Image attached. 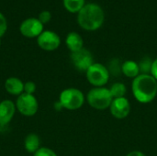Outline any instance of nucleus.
<instances>
[{"label": "nucleus", "mask_w": 157, "mask_h": 156, "mask_svg": "<svg viewBox=\"0 0 157 156\" xmlns=\"http://www.w3.org/2000/svg\"><path fill=\"white\" fill-rule=\"evenodd\" d=\"M151 75L154 76L157 80V59L153 61L152 69H151Z\"/></svg>", "instance_id": "nucleus-24"}, {"label": "nucleus", "mask_w": 157, "mask_h": 156, "mask_svg": "<svg viewBox=\"0 0 157 156\" xmlns=\"http://www.w3.org/2000/svg\"><path fill=\"white\" fill-rule=\"evenodd\" d=\"M86 79L90 85L95 87H103L109 80V72L108 68L102 64L94 63L86 72Z\"/></svg>", "instance_id": "nucleus-5"}, {"label": "nucleus", "mask_w": 157, "mask_h": 156, "mask_svg": "<svg viewBox=\"0 0 157 156\" xmlns=\"http://www.w3.org/2000/svg\"><path fill=\"white\" fill-rule=\"evenodd\" d=\"M7 29V21L6 17L0 12V38L5 35Z\"/></svg>", "instance_id": "nucleus-22"}, {"label": "nucleus", "mask_w": 157, "mask_h": 156, "mask_svg": "<svg viewBox=\"0 0 157 156\" xmlns=\"http://www.w3.org/2000/svg\"><path fill=\"white\" fill-rule=\"evenodd\" d=\"M139 68H140V74H151V69H152V64L153 61L150 58H144L141 60V62L138 63Z\"/></svg>", "instance_id": "nucleus-19"}, {"label": "nucleus", "mask_w": 157, "mask_h": 156, "mask_svg": "<svg viewBox=\"0 0 157 156\" xmlns=\"http://www.w3.org/2000/svg\"><path fill=\"white\" fill-rule=\"evenodd\" d=\"M126 156H146L144 153L140 152V151H132L131 153H129Z\"/></svg>", "instance_id": "nucleus-25"}, {"label": "nucleus", "mask_w": 157, "mask_h": 156, "mask_svg": "<svg viewBox=\"0 0 157 156\" xmlns=\"http://www.w3.org/2000/svg\"><path fill=\"white\" fill-rule=\"evenodd\" d=\"M51 18H52V14H51L49 11H47V10H44V11L40 12V15H39V17H38V19H39L43 25L46 24V23H48V22L51 20Z\"/></svg>", "instance_id": "nucleus-23"}, {"label": "nucleus", "mask_w": 157, "mask_h": 156, "mask_svg": "<svg viewBox=\"0 0 157 156\" xmlns=\"http://www.w3.org/2000/svg\"><path fill=\"white\" fill-rule=\"evenodd\" d=\"M86 100L90 107L95 109L104 110L109 108L113 97L106 87H94L86 95Z\"/></svg>", "instance_id": "nucleus-3"}, {"label": "nucleus", "mask_w": 157, "mask_h": 156, "mask_svg": "<svg viewBox=\"0 0 157 156\" xmlns=\"http://www.w3.org/2000/svg\"><path fill=\"white\" fill-rule=\"evenodd\" d=\"M121 65L122 63H121L118 59H112L109 63V65L107 67L109 74H113L114 76L120 75V74H121Z\"/></svg>", "instance_id": "nucleus-18"}, {"label": "nucleus", "mask_w": 157, "mask_h": 156, "mask_svg": "<svg viewBox=\"0 0 157 156\" xmlns=\"http://www.w3.org/2000/svg\"><path fill=\"white\" fill-rule=\"evenodd\" d=\"M16 108L17 110L26 117L34 116L39 108V103L34 95H29L26 93H22L17 97L16 100Z\"/></svg>", "instance_id": "nucleus-6"}, {"label": "nucleus", "mask_w": 157, "mask_h": 156, "mask_svg": "<svg viewBox=\"0 0 157 156\" xmlns=\"http://www.w3.org/2000/svg\"><path fill=\"white\" fill-rule=\"evenodd\" d=\"M71 61L75 68L82 73H86L88 70V68L94 63V58L92 53L85 48L75 52H72Z\"/></svg>", "instance_id": "nucleus-7"}, {"label": "nucleus", "mask_w": 157, "mask_h": 156, "mask_svg": "<svg viewBox=\"0 0 157 156\" xmlns=\"http://www.w3.org/2000/svg\"><path fill=\"white\" fill-rule=\"evenodd\" d=\"M19 31L26 38H38L43 31V24L36 17H29L20 24Z\"/></svg>", "instance_id": "nucleus-9"}, {"label": "nucleus", "mask_w": 157, "mask_h": 156, "mask_svg": "<svg viewBox=\"0 0 157 156\" xmlns=\"http://www.w3.org/2000/svg\"><path fill=\"white\" fill-rule=\"evenodd\" d=\"M132 91L138 102L150 103L157 96V80L151 74H141L133 79Z\"/></svg>", "instance_id": "nucleus-1"}, {"label": "nucleus", "mask_w": 157, "mask_h": 156, "mask_svg": "<svg viewBox=\"0 0 157 156\" xmlns=\"http://www.w3.org/2000/svg\"><path fill=\"white\" fill-rule=\"evenodd\" d=\"M59 103L63 108L68 110H76L84 105L85 96L78 88H66L61 92L59 96Z\"/></svg>", "instance_id": "nucleus-4"}, {"label": "nucleus", "mask_w": 157, "mask_h": 156, "mask_svg": "<svg viewBox=\"0 0 157 156\" xmlns=\"http://www.w3.org/2000/svg\"><path fill=\"white\" fill-rule=\"evenodd\" d=\"M110 114L118 119V120H123L125 119L131 111V104L128 98L120 97V98H113L110 106H109Z\"/></svg>", "instance_id": "nucleus-10"}, {"label": "nucleus", "mask_w": 157, "mask_h": 156, "mask_svg": "<svg viewBox=\"0 0 157 156\" xmlns=\"http://www.w3.org/2000/svg\"><path fill=\"white\" fill-rule=\"evenodd\" d=\"M121 73L125 76L134 79L140 74V68L138 63L131 60L125 61L121 65Z\"/></svg>", "instance_id": "nucleus-14"}, {"label": "nucleus", "mask_w": 157, "mask_h": 156, "mask_svg": "<svg viewBox=\"0 0 157 156\" xmlns=\"http://www.w3.org/2000/svg\"><path fill=\"white\" fill-rule=\"evenodd\" d=\"M105 19V14L100 6L95 3L86 4L78 12L77 22L79 26L88 31L98 29Z\"/></svg>", "instance_id": "nucleus-2"}, {"label": "nucleus", "mask_w": 157, "mask_h": 156, "mask_svg": "<svg viewBox=\"0 0 157 156\" xmlns=\"http://www.w3.org/2000/svg\"><path fill=\"white\" fill-rule=\"evenodd\" d=\"M36 91V84L32 81H28L24 83V93L29 94V95H34Z\"/></svg>", "instance_id": "nucleus-21"}, {"label": "nucleus", "mask_w": 157, "mask_h": 156, "mask_svg": "<svg viewBox=\"0 0 157 156\" xmlns=\"http://www.w3.org/2000/svg\"><path fill=\"white\" fill-rule=\"evenodd\" d=\"M65 9L71 13H78L85 6V0H63Z\"/></svg>", "instance_id": "nucleus-16"}, {"label": "nucleus", "mask_w": 157, "mask_h": 156, "mask_svg": "<svg viewBox=\"0 0 157 156\" xmlns=\"http://www.w3.org/2000/svg\"><path fill=\"white\" fill-rule=\"evenodd\" d=\"M65 43L71 52H75L84 48V40L77 32H70L65 39Z\"/></svg>", "instance_id": "nucleus-13"}, {"label": "nucleus", "mask_w": 157, "mask_h": 156, "mask_svg": "<svg viewBox=\"0 0 157 156\" xmlns=\"http://www.w3.org/2000/svg\"><path fill=\"white\" fill-rule=\"evenodd\" d=\"M25 150L29 154L36 153L40 148V140L36 133H29L24 140Z\"/></svg>", "instance_id": "nucleus-15"}, {"label": "nucleus", "mask_w": 157, "mask_h": 156, "mask_svg": "<svg viewBox=\"0 0 157 156\" xmlns=\"http://www.w3.org/2000/svg\"><path fill=\"white\" fill-rule=\"evenodd\" d=\"M0 47H1V40H0Z\"/></svg>", "instance_id": "nucleus-26"}, {"label": "nucleus", "mask_w": 157, "mask_h": 156, "mask_svg": "<svg viewBox=\"0 0 157 156\" xmlns=\"http://www.w3.org/2000/svg\"><path fill=\"white\" fill-rule=\"evenodd\" d=\"M113 98L124 97L127 93V87L123 83H115L109 88Z\"/></svg>", "instance_id": "nucleus-17"}, {"label": "nucleus", "mask_w": 157, "mask_h": 156, "mask_svg": "<svg viewBox=\"0 0 157 156\" xmlns=\"http://www.w3.org/2000/svg\"><path fill=\"white\" fill-rule=\"evenodd\" d=\"M37 43L40 49L46 51H52L59 48L61 39L57 33L52 30H43L37 38Z\"/></svg>", "instance_id": "nucleus-8"}, {"label": "nucleus", "mask_w": 157, "mask_h": 156, "mask_svg": "<svg viewBox=\"0 0 157 156\" xmlns=\"http://www.w3.org/2000/svg\"><path fill=\"white\" fill-rule=\"evenodd\" d=\"M17 111L16 104L10 99L0 102V126H6L13 120Z\"/></svg>", "instance_id": "nucleus-11"}, {"label": "nucleus", "mask_w": 157, "mask_h": 156, "mask_svg": "<svg viewBox=\"0 0 157 156\" xmlns=\"http://www.w3.org/2000/svg\"><path fill=\"white\" fill-rule=\"evenodd\" d=\"M33 156H58L57 155V154L53 151V150H52V149H50V148H48V147H40L36 153H34L33 154Z\"/></svg>", "instance_id": "nucleus-20"}, {"label": "nucleus", "mask_w": 157, "mask_h": 156, "mask_svg": "<svg viewBox=\"0 0 157 156\" xmlns=\"http://www.w3.org/2000/svg\"><path fill=\"white\" fill-rule=\"evenodd\" d=\"M6 91L12 96H19L24 93V83L17 77H8L5 81Z\"/></svg>", "instance_id": "nucleus-12"}]
</instances>
